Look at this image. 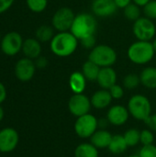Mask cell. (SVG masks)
Listing matches in <instances>:
<instances>
[{"instance_id":"obj_1","label":"cell","mask_w":156,"mask_h":157,"mask_svg":"<svg viewBox=\"0 0 156 157\" xmlns=\"http://www.w3.org/2000/svg\"><path fill=\"white\" fill-rule=\"evenodd\" d=\"M78 41L71 31L58 32L50 41V49L58 57H69L75 52L78 47Z\"/></svg>"},{"instance_id":"obj_2","label":"cell","mask_w":156,"mask_h":157,"mask_svg":"<svg viewBox=\"0 0 156 157\" xmlns=\"http://www.w3.org/2000/svg\"><path fill=\"white\" fill-rule=\"evenodd\" d=\"M97 29V21L96 16L84 12L75 15L70 31L78 40H81L86 37L96 35Z\"/></svg>"},{"instance_id":"obj_3","label":"cell","mask_w":156,"mask_h":157,"mask_svg":"<svg viewBox=\"0 0 156 157\" xmlns=\"http://www.w3.org/2000/svg\"><path fill=\"white\" fill-rule=\"evenodd\" d=\"M127 54L131 63L143 65L153 60L155 52L152 42L146 40H137L129 47Z\"/></svg>"},{"instance_id":"obj_4","label":"cell","mask_w":156,"mask_h":157,"mask_svg":"<svg viewBox=\"0 0 156 157\" xmlns=\"http://www.w3.org/2000/svg\"><path fill=\"white\" fill-rule=\"evenodd\" d=\"M117 58L116 51L106 44L97 45L91 50L88 55V60L95 63L100 68L112 66L117 62Z\"/></svg>"},{"instance_id":"obj_5","label":"cell","mask_w":156,"mask_h":157,"mask_svg":"<svg viewBox=\"0 0 156 157\" xmlns=\"http://www.w3.org/2000/svg\"><path fill=\"white\" fill-rule=\"evenodd\" d=\"M128 110L130 115L138 121H145L152 114L151 102L143 95H134L128 102Z\"/></svg>"},{"instance_id":"obj_6","label":"cell","mask_w":156,"mask_h":157,"mask_svg":"<svg viewBox=\"0 0 156 157\" xmlns=\"http://www.w3.org/2000/svg\"><path fill=\"white\" fill-rule=\"evenodd\" d=\"M98 128V120L92 114H86L77 118L74 123L75 133L83 139L90 138Z\"/></svg>"},{"instance_id":"obj_7","label":"cell","mask_w":156,"mask_h":157,"mask_svg":"<svg viewBox=\"0 0 156 157\" xmlns=\"http://www.w3.org/2000/svg\"><path fill=\"white\" fill-rule=\"evenodd\" d=\"M132 32L138 40L150 41L155 36L156 26L152 19L141 17L133 22Z\"/></svg>"},{"instance_id":"obj_8","label":"cell","mask_w":156,"mask_h":157,"mask_svg":"<svg viewBox=\"0 0 156 157\" xmlns=\"http://www.w3.org/2000/svg\"><path fill=\"white\" fill-rule=\"evenodd\" d=\"M75 15L74 11L67 6L60 7L53 14L51 18V24L54 29L58 32L70 31L73 25Z\"/></svg>"},{"instance_id":"obj_9","label":"cell","mask_w":156,"mask_h":157,"mask_svg":"<svg viewBox=\"0 0 156 157\" xmlns=\"http://www.w3.org/2000/svg\"><path fill=\"white\" fill-rule=\"evenodd\" d=\"M22 36L17 31L7 32L2 37L0 41L1 52L7 56H15L22 50L23 45Z\"/></svg>"},{"instance_id":"obj_10","label":"cell","mask_w":156,"mask_h":157,"mask_svg":"<svg viewBox=\"0 0 156 157\" xmlns=\"http://www.w3.org/2000/svg\"><path fill=\"white\" fill-rule=\"evenodd\" d=\"M91 107V100L83 93L74 94L68 102L69 111L77 118L89 113Z\"/></svg>"},{"instance_id":"obj_11","label":"cell","mask_w":156,"mask_h":157,"mask_svg":"<svg viewBox=\"0 0 156 157\" xmlns=\"http://www.w3.org/2000/svg\"><path fill=\"white\" fill-rule=\"evenodd\" d=\"M36 65L33 60L27 57L19 59L15 64V75L21 82L30 81L36 72Z\"/></svg>"},{"instance_id":"obj_12","label":"cell","mask_w":156,"mask_h":157,"mask_svg":"<svg viewBox=\"0 0 156 157\" xmlns=\"http://www.w3.org/2000/svg\"><path fill=\"white\" fill-rule=\"evenodd\" d=\"M19 142V135L13 128H5L0 131V152L11 153L13 152Z\"/></svg>"},{"instance_id":"obj_13","label":"cell","mask_w":156,"mask_h":157,"mask_svg":"<svg viewBox=\"0 0 156 157\" xmlns=\"http://www.w3.org/2000/svg\"><path fill=\"white\" fill-rule=\"evenodd\" d=\"M91 9L96 17H108L116 13L118 7L114 0H93Z\"/></svg>"},{"instance_id":"obj_14","label":"cell","mask_w":156,"mask_h":157,"mask_svg":"<svg viewBox=\"0 0 156 157\" xmlns=\"http://www.w3.org/2000/svg\"><path fill=\"white\" fill-rule=\"evenodd\" d=\"M129 116L130 112L128 109L122 105H115L111 107L107 113L108 122L115 126H121L125 124L129 119Z\"/></svg>"},{"instance_id":"obj_15","label":"cell","mask_w":156,"mask_h":157,"mask_svg":"<svg viewBox=\"0 0 156 157\" xmlns=\"http://www.w3.org/2000/svg\"><path fill=\"white\" fill-rule=\"evenodd\" d=\"M97 84L103 89H109L112 86H114L117 82V73L116 71L110 67H102L100 68L97 79Z\"/></svg>"},{"instance_id":"obj_16","label":"cell","mask_w":156,"mask_h":157,"mask_svg":"<svg viewBox=\"0 0 156 157\" xmlns=\"http://www.w3.org/2000/svg\"><path fill=\"white\" fill-rule=\"evenodd\" d=\"M41 51L42 48L40 41L38 40L36 38H29L23 41L21 52H23L25 57L31 60H35L39 56H40Z\"/></svg>"},{"instance_id":"obj_17","label":"cell","mask_w":156,"mask_h":157,"mask_svg":"<svg viewBox=\"0 0 156 157\" xmlns=\"http://www.w3.org/2000/svg\"><path fill=\"white\" fill-rule=\"evenodd\" d=\"M112 99L113 98L109 91L108 89L103 88L96 91L90 98L92 107H94L97 109H104L108 108L110 105Z\"/></svg>"},{"instance_id":"obj_18","label":"cell","mask_w":156,"mask_h":157,"mask_svg":"<svg viewBox=\"0 0 156 157\" xmlns=\"http://www.w3.org/2000/svg\"><path fill=\"white\" fill-rule=\"evenodd\" d=\"M86 79L82 72H73L69 77V86L74 94H82L86 86Z\"/></svg>"},{"instance_id":"obj_19","label":"cell","mask_w":156,"mask_h":157,"mask_svg":"<svg viewBox=\"0 0 156 157\" xmlns=\"http://www.w3.org/2000/svg\"><path fill=\"white\" fill-rule=\"evenodd\" d=\"M113 135H111V133L104 129L101 130H97L91 137H90V141L91 144L96 146L97 149H103V148H108L111 138Z\"/></svg>"},{"instance_id":"obj_20","label":"cell","mask_w":156,"mask_h":157,"mask_svg":"<svg viewBox=\"0 0 156 157\" xmlns=\"http://www.w3.org/2000/svg\"><path fill=\"white\" fill-rule=\"evenodd\" d=\"M141 84L147 88L155 89L156 88V67L148 66L145 67L141 75Z\"/></svg>"},{"instance_id":"obj_21","label":"cell","mask_w":156,"mask_h":157,"mask_svg":"<svg viewBox=\"0 0 156 157\" xmlns=\"http://www.w3.org/2000/svg\"><path fill=\"white\" fill-rule=\"evenodd\" d=\"M127 147H128V145H127L124 136L120 135V134H116V135L112 136L110 144L108 148L112 154L120 155L126 151Z\"/></svg>"},{"instance_id":"obj_22","label":"cell","mask_w":156,"mask_h":157,"mask_svg":"<svg viewBox=\"0 0 156 157\" xmlns=\"http://www.w3.org/2000/svg\"><path fill=\"white\" fill-rule=\"evenodd\" d=\"M100 71V67L97 65L95 63L87 60L82 66V73L85 75L86 79L90 82L97 81L98 74Z\"/></svg>"},{"instance_id":"obj_23","label":"cell","mask_w":156,"mask_h":157,"mask_svg":"<svg viewBox=\"0 0 156 157\" xmlns=\"http://www.w3.org/2000/svg\"><path fill=\"white\" fill-rule=\"evenodd\" d=\"M74 157H98V151L92 144L84 143L75 148Z\"/></svg>"},{"instance_id":"obj_24","label":"cell","mask_w":156,"mask_h":157,"mask_svg":"<svg viewBox=\"0 0 156 157\" xmlns=\"http://www.w3.org/2000/svg\"><path fill=\"white\" fill-rule=\"evenodd\" d=\"M53 27H50L48 25H42L40 26L35 32L36 39L40 40V42H47L51 41L54 36Z\"/></svg>"},{"instance_id":"obj_25","label":"cell","mask_w":156,"mask_h":157,"mask_svg":"<svg viewBox=\"0 0 156 157\" xmlns=\"http://www.w3.org/2000/svg\"><path fill=\"white\" fill-rule=\"evenodd\" d=\"M128 147L136 146L141 142V132L137 129H130L123 134Z\"/></svg>"},{"instance_id":"obj_26","label":"cell","mask_w":156,"mask_h":157,"mask_svg":"<svg viewBox=\"0 0 156 157\" xmlns=\"http://www.w3.org/2000/svg\"><path fill=\"white\" fill-rule=\"evenodd\" d=\"M124 16L127 19L131 21H136L141 17V7L134 3H131L124 9Z\"/></svg>"},{"instance_id":"obj_27","label":"cell","mask_w":156,"mask_h":157,"mask_svg":"<svg viewBox=\"0 0 156 157\" xmlns=\"http://www.w3.org/2000/svg\"><path fill=\"white\" fill-rule=\"evenodd\" d=\"M26 4L30 11L34 13H40L46 9L48 0H26Z\"/></svg>"},{"instance_id":"obj_28","label":"cell","mask_w":156,"mask_h":157,"mask_svg":"<svg viewBox=\"0 0 156 157\" xmlns=\"http://www.w3.org/2000/svg\"><path fill=\"white\" fill-rule=\"evenodd\" d=\"M141 84V78L140 75L136 74H129L127 75L123 79V86L127 89H135L139 86Z\"/></svg>"},{"instance_id":"obj_29","label":"cell","mask_w":156,"mask_h":157,"mask_svg":"<svg viewBox=\"0 0 156 157\" xmlns=\"http://www.w3.org/2000/svg\"><path fill=\"white\" fill-rule=\"evenodd\" d=\"M143 13L146 17L156 19V0H151L145 6H143Z\"/></svg>"},{"instance_id":"obj_30","label":"cell","mask_w":156,"mask_h":157,"mask_svg":"<svg viewBox=\"0 0 156 157\" xmlns=\"http://www.w3.org/2000/svg\"><path fill=\"white\" fill-rule=\"evenodd\" d=\"M154 133L150 130H143L141 132V144L145 146V145H151L154 144Z\"/></svg>"},{"instance_id":"obj_31","label":"cell","mask_w":156,"mask_h":157,"mask_svg":"<svg viewBox=\"0 0 156 157\" xmlns=\"http://www.w3.org/2000/svg\"><path fill=\"white\" fill-rule=\"evenodd\" d=\"M140 157H156V146L154 144L143 146L139 153Z\"/></svg>"},{"instance_id":"obj_32","label":"cell","mask_w":156,"mask_h":157,"mask_svg":"<svg viewBox=\"0 0 156 157\" xmlns=\"http://www.w3.org/2000/svg\"><path fill=\"white\" fill-rule=\"evenodd\" d=\"M113 99H120L124 96V89L121 86L115 84L108 89Z\"/></svg>"},{"instance_id":"obj_33","label":"cell","mask_w":156,"mask_h":157,"mask_svg":"<svg viewBox=\"0 0 156 157\" xmlns=\"http://www.w3.org/2000/svg\"><path fill=\"white\" fill-rule=\"evenodd\" d=\"M80 43L82 44V46L86 49H93L97 46V39H96V35H93V36H89V37H86L81 40H79Z\"/></svg>"},{"instance_id":"obj_34","label":"cell","mask_w":156,"mask_h":157,"mask_svg":"<svg viewBox=\"0 0 156 157\" xmlns=\"http://www.w3.org/2000/svg\"><path fill=\"white\" fill-rule=\"evenodd\" d=\"M145 124L152 130L156 132V113L155 114H151L145 121Z\"/></svg>"},{"instance_id":"obj_35","label":"cell","mask_w":156,"mask_h":157,"mask_svg":"<svg viewBox=\"0 0 156 157\" xmlns=\"http://www.w3.org/2000/svg\"><path fill=\"white\" fill-rule=\"evenodd\" d=\"M34 63H35L36 67L39 68V69H44L48 65V60H47V58L44 57V56H41V55L39 56L37 59H35Z\"/></svg>"},{"instance_id":"obj_36","label":"cell","mask_w":156,"mask_h":157,"mask_svg":"<svg viewBox=\"0 0 156 157\" xmlns=\"http://www.w3.org/2000/svg\"><path fill=\"white\" fill-rule=\"evenodd\" d=\"M15 0H0V14L7 11L14 4Z\"/></svg>"},{"instance_id":"obj_37","label":"cell","mask_w":156,"mask_h":157,"mask_svg":"<svg viewBox=\"0 0 156 157\" xmlns=\"http://www.w3.org/2000/svg\"><path fill=\"white\" fill-rule=\"evenodd\" d=\"M6 86H4V84L2 82H0V105L6 100Z\"/></svg>"},{"instance_id":"obj_38","label":"cell","mask_w":156,"mask_h":157,"mask_svg":"<svg viewBox=\"0 0 156 157\" xmlns=\"http://www.w3.org/2000/svg\"><path fill=\"white\" fill-rule=\"evenodd\" d=\"M114 1L118 8L124 9L127 6H129L131 3L132 0H114Z\"/></svg>"},{"instance_id":"obj_39","label":"cell","mask_w":156,"mask_h":157,"mask_svg":"<svg viewBox=\"0 0 156 157\" xmlns=\"http://www.w3.org/2000/svg\"><path fill=\"white\" fill-rule=\"evenodd\" d=\"M150 1H151V0H132V2H133L135 5L139 6L140 7H143V6H146Z\"/></svg>"},{"instance_id":"obj_40","label":"cell","mask_w":156,"mask_h":157,"mask_svg":"<svg viewBox=\"0 0 156 157\" xmlns=\"http://www.w3.org/2000/svg\"><path fill=\"white\" fill-rule=\"evenodd\" d=\"M4 117H5V111H4V109L0 105V121H2Z\"/></svg>"},{"instance_id":"obj_41","label":"cell","mask_w":156,"mask_h":157,"mask_svg":"<svg viewBox=\"0 0 156 157\" xmlns=\"http://www.w3.org/2000/svg\"><path fill=\"white\" fill-rule=\"evenodd\" d=\"M153 43V46H154V52H155V53H156V39L152 42Z\"/></svg>"},{"instance_id":"obj_42","label":"cell","mask_w":156,"mask_h":157,"mask_svg":"<svg viewBox=\"0 0 156 157\" xmlns=\"http://www.w3.org/2000/svg\"><path fill=\"white\" fill-rule=\"evenodd\" d=\"M128 157H140L139 155H130V156Z\"/></svg>"},{"instance_id":"obj_43","label":"cell","mask_w":156,"mask_h":157,"mask_svg":"<svg viewBox=\"0 0 156 157\" xmlns=\"http://www.w3.org/2000/svg\"><path fill=\"white\" fill-rule=\"evenodd\" d=\"M1 39H2V36H1V34H0V41H1Z\"/></svg>"}]
</instances>
